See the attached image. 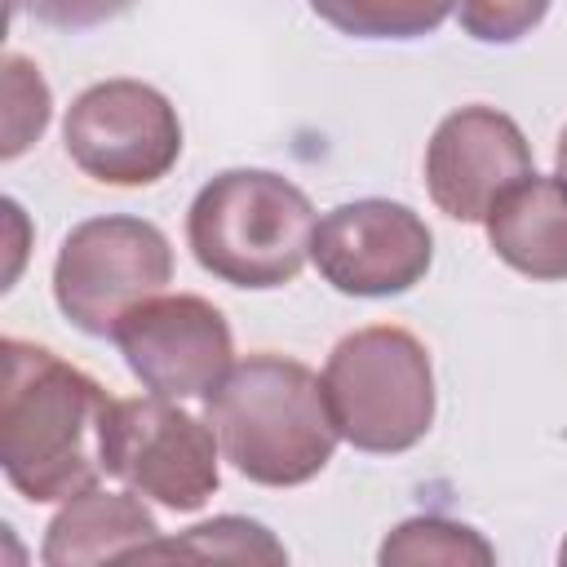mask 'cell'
<instances>
[{
  "label": "cell",
  "instance_id": "cell-1",
  "mask_svg": "<svg viewBox=\"0 0 567 567\" xmlns=\"http://www.w3.org/2000/svg\"><path fill=\"white\" fill-rule=\"evenodd\" d=\"M0 359V470L9 487L35 505L97 487L106 474L102 430L115 399L49 346L4 337Z\"/></svg>",
  "mask_w": 567,
  "mask_h": 567
},
{
  "label": "cell",
  "instance_id": "cell-2",
  "mask_svg": "<svg viewBox=\"0 0 567 567\" xmlns=\"http://www.w3.org/2000/svg\"><path fill=\"white\" fill-rule=\"evenodd\" d=\"M221 456L257 487H301L337 452V421L315 377L288 354H248L204 394Z\"/></svg>",
  "mask_w": 567,
  "mask_h": 567
},
{
  "label": "cell",
  "instance_id": "cell-3",
  "mask_svg": "<svg viewBox=\"0 0 567 567\" xmlns=\"http://www.w3.org/2000/svg\"><path fill=\"white\" fill-rule=\"evenodd\" d=\"M310 195L270 168H226L199 186L186 213V244L213 279L230 288L292 284L315 244Z\"/></svg>",
  "mask_w": 567,
  "mask_h": 567
},
{
  "label": "cell",
  "instance_id": "cell-4",
  "mask_svg": "<svg viewBox=\"0 0 567 567\" xmlns=\"http://www.w3.org/2000/svg\"><path fill=\"white\" fill-rule=\"evenodd\" d=\"M323 394L341 439L354 452H412L434 425L430 350L394 323L346 332L323 363Z\"/></svg>",
  "mask_w": 567,
  "mask_h": 567
},
{
  "label": "cell",
  "instance_id": "cell-5",
  "mask_svg": "<svg viewBox=\"0 0 567 567\" xmlns=\"http://www.w3.org/2000/svg\"><path fill=\"white\" fill-rule=\"evenodd\" d=\"M173 279L168 235L128 213L89 217L66 230L53 261V301L71 328L89 337H115L120 319L159 297Z\"/></svg>",
  "mask_w": 567,
  "mask_h": 567
},
{
  "label": "cell",
  "instance_id": "cell-6",
  "mask_svg": "<svg viewBox=\"0 0 567 567\" xmlns=\"http://www.w3.org/2000/svg\"><path fill=\"white\" fill-rule=\"evenodd\" d=\"M221 443L208 421L190 416L182 399L146 394L115 399L102 430V465L137 496L195 514L221 487Z\"/></svg>",
  "mask_w": 567,
  "mask_h": 567
},
{
  "label": "cell",
  "instance_id": "cell-7",
  "mask_svg": "<svg viewBox=\"0 0 567 567\" xmlns=\"http://www.w3.org/2000/svg\"><path fill=\"white\" fill-rule=\"evenodd\" d=\"M71 164L102 186H151L182 159L177 106L142 80L89 84L62 120Z\"/></svg>",
  "mask_w": 567,
  "mask_h": 567
},
{
  "label": "cell",
  "instance_id": "cell-8",
  "mask_svg": "<svg viewBox=\"0 0 567 567\" xmlns=\"http://www.w3.org/2000/svg\"><path fill=\"white\" fill-rule=\"evenodd\" d=\"M310 261L341 297H399L430 275L434 235L399 199H350L315 226Z\"/></svg>",
  "mask_w": 567,
  "mask_h": 567
},
{
  "label": "cell",
  "instance_id": "cell-9",
  "mask_svg": "<svg viewBox=\"0 0 567 567\" xmlns=\"http://www.w3.org/2000/svg\"><path fill=\"white\" fill-rule=\"evenodd\" d=\"M111 341L128 372L164 399H204L235 363L226 315L195 292H159L133 306Z\"/></svg>",
  "mask_w": 567,
  "mask_h": 567
},
{
  "label": "cell",
  "instance_id": "cell-10",
  "mask_svg": "<svg viewBox=\"0 0 567 567\" xmlns=\"http://www.w3.org/2000/svg\"><path fill=\"white\" fill-rule=\"evenodd\" d=\"M527 173L536 168L523 128L483 102L443 115L425 142V190L452 221H487L492 204Z\"/></svg>",
  "mask_w": 567,
  "mask_h": 567
},
{
  "label": "cell",
  "instance_id": "cell-11",
  "mask_svg": "<svg viewBox=\"0 0 567 567\" xmlns=\"http://www.w3.org/2000/svg\"><path fill=\"white\" fill-rule=\"evenodd\" d=\"M155 540H159V523L137 501L133 487L128 492L89 487L62 501V509L44 527L40 563L44 567H89V563H111V558L137 563Z\"/></svg>",
  "mask_w": 567,
  "mask_h": 567
},
{
  "label": "cell",
  "instance_id": "cell-12",
  "mask_svg": "<svg viewBox=\"0 0 567 567\" xmlns=\"http://www.w3.org/2000/svg\"><path fill=\"white\" fill-rule=\"evenodd\" d=\"M492 252L527 279H567V177L527 173L487 213Z\"/></svg>",
  "mask_w": 567,
  "mask_h": 567
},
{
  "label": "cell",
  "instance_id": "cell-13",
  "mask_svg": "<svg viewBox=\"0 0 567 567\" xmlns=\"http://www.w3.org/2000/svg\"><path fill=\"white\" fill-rule=\"evenodd\" d=\"M310 9L354 40H421L456 13V0H310Z\"/></svg>",
  "mask_w": 567,
  "mask_h": 567
},
{
  "label": "cell",
  "instance_id": "cell-14",
  "mask_svg": "<svg viewBox=\"0 0 567 567\" xmlns=\"http://www.w3.org/2000/svg\"><path fill=\"white\" fill-rule=\"evenodd\" d=\"M377 558L385 567H416V563H443V567L478 563V567H487V563H496V549L470 523H456L443 514H416V518L399 523L394 532H385Z\"/></svg>",
  "mask_w": 567,
  "mask_h": 567
},
{
  "label": "cell",
  "instance_id": "cell-15",
  "mask_svg": "<svg viewBox=\"0 0 567 567\" xmlns=\"http://www.w3.org/2000/svg\"><path fill=\"white\" fill-rule=\"evenodd\" d=\"M159 558H221V563H288V549L270 536V527L239 518V514H221L213 523H199L182 536H159L142 563H159Z\"/></svg>",
  "mask_w": 567,
  "mask_h": 567
},
{
  "label": "cell",
  "instance_id": "cell-16",
  "mask_svg": "<svg viewBox=\"0 0 567 567\" xmlns=\"http://www.w3.org/2000/svg\"><path fill=\"white\" fill-rule=\"evenodd\" d=\"M0 66H4V146H0V159H18L49 128L53 97H49V84L31 58L4 53Z\"/></svg>",
  "mask_w": 567,
  "mask_h": 567
},
{
  "label": "cell",
  "instance_id": "cell-17",
  "mask_svg": "<svg viewBox=\"0 0 567 567\" xmlns=\"http://www.w3.org/2000/svg\"><path fill=\"white\" fill-rule=\"evenodd\" d=\"M554 0H456V22L478 44H518L532 35Z\"/></svg>",
  "mask_w": 567,
  "mask_h": 567
},
{
  "label": "cell",
  "instance_id": "cell-18",
  "mask_svg": "<svg viewBox=\"0 0 567 567\" xmlns=\"http://www.w3.org/2000/svg\"><path fill=\"white\" fill-rule=\"evenodd\" d=\"M13 13H27L58 31H89L133 9V0H9Z\"/></svg>",
  "mask_w": 567,
  "mask_h": 567
},
{
  "label": "cell",
  "instance_id": "cell-19",
  "mask_svg": "<svg viewBox=\"0 0 567 567\" xmlns=\"http://www.w3.org/2000/svg\"><path fill=\"white\" fill-rule=\"evenodd\" d=\"M554 168H558V177H567V124H563L558 146H554Z\"/></svg>",
  "mask_w": 567,
  "mask_h": 567
},
{
  "label": "cell",
  "instance_id": "cell-20",
  "mask_svg": "<svg viewBox=\"0 0 567 567\" xmlns=\"http://www.w3.org/2000/svg\"><path fill=\"white\" fill-rule=\"evenodd\" d=\"M558 563L567 567V536H563V545H558Z\"/></svg>",
  "mask_w": 567,
  "mask_h": 567
}]
</instances>
